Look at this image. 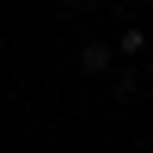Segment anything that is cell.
<instances>
[{
	"label": "cell",
	"instance_id": "cell-1",
	"mask_svg": "<svg viewBox=\"0 0 153 153\" xmlns=\"http://www.w3.org/2000/svg\"><path fill=\"white\" fill-rule=\"evenodd\" d=\"M80 68H86V74H104V68H110V49H104V43H86V49H80Z\"/></svg>",
	"mask_w": 153,
	"mask_h": 153
},
{
	"label": "cell",
	"instance_id": "cell-2",
	"mask_svg": "<svg viewBox=\"0 0 153 153\" xmlns=\"http://www.w3.org/2000/svg\"><path fill=\"white\" fill-rule=\"evenodd\" d=\"M117 43H123V55H141V43H147V37H141V31H135V25H129V31H123Z\"/></svg>",
	"mask_w": 153,
	"mask_h": 153
}]
</instances>
